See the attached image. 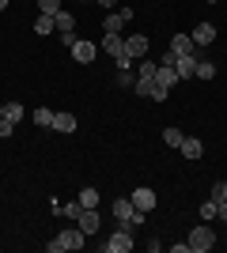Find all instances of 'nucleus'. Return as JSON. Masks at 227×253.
Returning <instances> with one entry per match:
<instances>
[{
    "label": "nucleus",
    "instance_id": "obj_5",
    "mask_svg": "<svg viewBox=\"0 0 227 253\" xmlns=\"http://www.w3.org/2000/svg\"><path fill=\"white\" fill-rule=\"evenodd\" d=\"M155 72H159V61H140V72H136V91L148 95V87L155 84Z\"/></svg>",
    "mask_w": 227,
    "mask_h": 253
},
{
    "label": "nucleus",
    "instance_id": "obj_33",
    "mask_svg": "<svg viewBox=\"0 0 227 253\" xmlns=\"http://www.w3.org/2000/svg\"><path fill=\"white\" fill-rule=\"evenodd\" d=\"M216 219H227V201H220V204H216Z\"/></svg>",
    "mask_w": 227,
    "mask_h": 253
},
{
    "label": "nucleus",
    "instance_id": "obj_14",
    "mask_svg": "<svg viewBox=\"0 0 227 253\" xmlns=\"http://www.w3.org/2000/svg\"><path fill=\"white\" fill-rule=\"evenodd\" d=\"M155 84H159V87H167V91H171V87L178 84V72H174L171 64H159V72H155Z\"/></svg>",
    "mask_w": 227,
    "mask_h": 253
},
{
    "label": "nucleus",
    "instance_id": "obj_9",
    "mask_svg": "<svg viewBox=\"0 0 227 253\" xmlns=\"http://www.w3.org/2000/svg\"><path fill=\"white\" fill-rule=\"evenodd\" d=\"M76 227H80L84 234H95L98 227H102V219H98L95 208H84V211H80V219H76Z\"/></svg>",
    "mask_w": 227,
    "mask_h": 253
},
{
    "label": "nucleus",
    "instance_id": "obj_28",
    "mask_svg": "<svg viewBox=\"0 0 227 253\" xmlns=\"http://www.w3.org/2000/svg\"><path fill=\"white\" fill-rule=\"evenodd\" d=\"M212 201H227V181H216V185H212Z\"/></svg>",
    "mask_w": 227,
    "mask_h": 253
},
{
    "label": "nucleus",
    "instance_id": "obj_32",
    "mask_svg": "<svg viewBox=\"0 0 227 253\" xmlns=\"http://www.w3.org/2000/svg\"><path fill=\"white\" fill-rule=\"evenodd\" d=\"M171 253H189V242H171Z\"/></svg>",
    "mask_w": 227,
    "mask_h": 253
},
{
    "label": "nucleus",
    "instance_id": "obj_10",
    "mask_svg": "<svg viewBox=\"0 0 227 253\" xmlns=\"http://www.w3.org/2000/svg\"><path fill=\"white\" fill-rule=\"evenodd\" d=\"M174 72H178V80H193L197 76V57H178V53H174Z\"/></svg>",
    "mask_w": 227,
    "mask_h": 253
},
{
    "label": "nucleus",
    "instance_id": "obj_23",
    "mask_svg": "<svg viewBox=\"0 0 227 253\" xmlns=\"http://www.w3.org/2000/svg\"><path fill=\"white\" fill-rule=\"evenodd\" d=\"M38 11L42 15H57V11H65V8H61V0H38Z\"/></svg>",
    "mask_w": 227,
    "mask_h": 253
},
{
    "label": "nucleus",
    "instance_id": "obj_15",
    "mask_svg": "<svg viewBox=\"0 0 227 253\" xmlns=\"http://www.w3.org/2000/svg\"><path fill=\"white\" fill-rule=\"evenodd\" d=\"M76 201H80V208H98V201H102V197H98V189H91V185H87V189H80V197H76Z\"/></svg>",
    "mask_w": 227,
    "mask_h": 253
},
{
    "label": "nucleus",
    "instance_id": "obj_3",
    "mask_svg": "<svg viewBox=\"0 0 227 253\" xmlns=\"http://www.w3.org/2000/svg\"><path fill=\"white\" fill-rule=\"evenodd\" d=\"M133 246H136V242H133V231H129V227H121V231L110 234V242H102V253H129Z\"/></svg>",
    "mask_w": 227,
    "mask_h": 253
},
{
    "label": "nucleus",
    "instance_id": "obj_22",
    "mask_svg": "<svg viewBox=\"0 0 227 253\" xmlns=\"http://www.w3.org/2000/svg\"><path fill=\"white\" fill-rule=\"evenodd\" d=\"M212 76H216V64L212 61H197V76L193 80H212Z\"/></svg>",
    "mask_w": 227,
    "mask_h": 253
},
{
    "label": "nucleus",
    "instance_id": "obj_35",
    "mask_svg": "<svg viewBox=\"0 0 227 253\" xmlns=\"http://www.w3.org/2000/svg\"><path fill=\"white\" fill-rule=\"evenodd\" d=\"M4 8H8V0H0V11H4Z\"/></svg>",
    "mask_w": 227,
    "mask_h": 253
},
{
    "label": "nucleus",
    "instance_id": "obj_8",
    "mask_svg": "<svg viewBox=\"0 0 227 253\" xmlns=\"http://www.w3.org/2000/svg\"><path fill=\"white\" fill-rule=\"evenodd\" d=\"M189 38H193L197 49H205V45L216 42V27H212V23H201V27H193V34H189Z\"/></svg>",
    "mask_w": 227,
    "mask_h": 253
},
{
    "label": "nucleus",
    "instance_id": "obj_20",
    "mask_svg": "<svg viewBox=\"0 0 227 253\" xmlns=\"http://www.w3.org/2000/svg\"><path fill=\"white\" fill-rule=\"evenodd\" d=\"M34 125H38V128H53V110L38 106V110H34Z\"/></svg>",
    "mask_w": 227,
    "mask_h": 253
},
{
    "label": "nucleus",
    "instance_id": "obj_4",
    "mask_svg": "<svg viewBox=\"0 0 227 253\" xmlns=\"http://www.w3.org/2000/svg\"><path fill=\"white\" fill-rule=\"evenodd\" d=\"M129 201H133V208H140V211H155V204H159V197H155V189H148V185H140V189H133V193H129Z\"/></svg>",
    "mask_w": 227,
    "mask_h": 253
},
{
    "label": "nucleus",
    "instance_id": "obj_34",
    "mask_svg": "<svg viewBox=\"0 0 227 253\" xmlns=\"http://www.w3.org/2000/svg\"><path fill=\"white\" fill-rule=\"evenodd\" d=\"M95 4H102V8H110V11H114V4H118V0H95Z\"/></svg>",
    "mask_w": 227,
    "mask_h": 253
},
{
    "label": "nucleus",
    "instance_id": "obj_2",
    "mask_svg": "<svg viewBox=\"0 0 227 253\" xmlns=\"http://www.w3.org/2000/svg\"><path fill=\"white\" fill-rule=\"evenodd\" d=\"M185 242H189V250H193V253H208L212 246H216V234H212V227H208V223H201V227H193V231H189V238H185Z\"/></svg>",
    "mask_w": 227,
    "mask_h": 253
},
{
    "label": "nucleus",
    "instance_id": "obj_37",
    "mask_svg": "<svg viewBox=\"0 0 227 253\" xmlns=\"http://www.w3.org/2000/svg\"><path fill=\"white\" fill-rule=\"evenodd\" d=\"M0 117H4V102H0Z\"/></svg>",
    "mask_w": 227,
    "mask_h": 253
},
{
    "label": "nucleus",
    "instance_id": "obj_17",
    "mask_svg": "<svg viewBox=\"0 0 227 253\" xmlns=\"http://www.w3.org/2000/svg\"><path fill=\"white\" fill-rule=\"evenodd\" d=\"M133 211H136V208H133V201H129V197H121V201H114V219H121V223H125V219L133 215Z\"/></svg>",
    "mask_w": 227,
    "mask_h": 253
},
{
    "label": "nucleus",
    "instance_id": "obj_26",
    "mask_svg": "<svg viewBox=\"0 0 227 253\" xmlns=\"http://www.w3.org/2000/svg\"><path fill=\"white\" fill-rule=\"evenodd\" d=\"M118 87H136V76L129 68H118Z\"/></svg>",
    "mask_w": 227,
    "mask_h": 253
},
{
    "label": "nucleus",
    "instance_id": "obj_31",
    "mask_svg": "<svg viewBox=\"0 0 227 253\" xmlns=\"http://www.w3.org/2000/svg\"><path fill=\"white\" fill-rule=\"evenodd\" d=\"M61 45H68V49H72V45H76V31H61Z\"/></svg>",
    "mask_w": 227,
    "mask_h": 253
},
{
    "label": "nucleus",
    "instance_id": "obj_11",
    "mask_svg": "<svg viewBox=\"0 0 227 253\" xmlns=\"http://www.w3.org/2000/svg\"><path fill=\"white\" fill-rule=\"evenodd\" d=\"M125 53H129L133 61H140L144 53H148V38H144V34H129V38H125Z\"/></svg>",
    "mask_w": 227,
    "mask_h": 253
},
{
    "label": "nucleus",
    "instance_id": "obj_6",
    "mask_svg": "<svg viewBox=\"0 0 227 253\" xmlns=\"http://www.w3.org/2000/svg\"><path fill=\"white\" fill-rule=\"evenodd\" d=\"M171 53H178V57H197V45H193V38H189V34L174 31V38H171Z\"/></svg>",
    "mask_w": 227,
    "mask_h": 253
},
{
    "label": "nucleus",
    "instance_id": "obj_19",
    "mask_svg": "<svg viewBox=\"0 0 227 253\" xmlns=\"http://www.w3.org/2000/svg\"><path fill=\"white\" fill-rule=\"evenodd\" d=\"M163 140H167V148H174V151H178L185 136H182V128H174V125H171V128H163Z\"/></svg>",
    "mask_w": 227,
    "mask_h": 253
},
{
    "label": "nucleus",
    "instance_id": "obj_30",
    "mask_svg": "<svg viewBox=\"0 0 227 253\" xmlns=\"http://www.w3.org/2000/svg\"><path fill=\"white\" fill-rule=\"evenodd\" d=\"M80 211H84V208H80V201H76V204H68V208H61L57 215H68V219H80Z\"/></svg>",
    "mask_w": 227,
    "mask_h": 253
},
{
    "label": "nucleus",
    "instance_id": "obj_27",
    "mask_svg": "<svg viewBox=\"0 0 227 253\" xmlns=\"http://www.w3.org/2000/svg\"><path fill=\"white\" fill-rule=\"evenodd\" d=\"M201 219H205V223H208V219H216V201H212V197L201 204Z\"/></svg>",
    "mask_w": 227,
    "mask_h": 253
},
{
    "label": "nucleus",
    "instance_id": "obj_18",
    "mask_svg": "<svg viewBox=\"0 0 227 253\" xmlns=\"http://www.w3.org/2000/svg\"><path fill=\"white\" fill-rule=\"evenodd\" d=\"M53 31H57L53 15H42V11H38V19H34V34H53Z\"/></svg>",
    "mask_w": 227,
    "mask_h": 253
},
{
    "label": "nucleus",
    "instance_id": "obj_7",
    "mask_svg": "<svg viewBox=\"0 0 227 253\" xmlns=\"http://www.w3.org/2000/svg\"><path fill=\"white\" fill-rule=\"evenodd\" d=\"M95 53H98V45H95V42H87V38H76V45H72V61L91 64V61H95Z\"/></svg>",
    "mask_w": 227,
    "mask_h": 253
},
{
    "label": "nucleus",
    "instance_id": "obj_24",
    "mask_svg": "<svg viewBox=\"0 0 227 253\" xmlns=\"http://www.w3.org/2000/svg\"><path fill=\"white\" fill-rule=\"evenodd\" d=\"M167 95H171V91H167V87H159V84L148 87V98H151V102H167Z\"/></svg>",
    "mask_w": 227,
    "mask_h": 253
},
{
    "label": "nucleus",
    "instance_id": "obj_29",
    "mask_svg": "<svg viewBox=\"0 0 227 253\" xmlns=\"http://www.w3.org/2000/svg\"><path fill=\"white\" fill-rule=\"evenodd\" d=\"M11 132H15V121H8V117H0V140H8Z\"/></svg>",
    "mask_w": 227,
    "mask_h": 253
},
{
    "label": "nucleus",
    "instance_id": "obj_36",
    "mask_svg": "<svg viewBox=\"0 0 227 253\" xmlns=\"http://www.w3.org/2000/svg\"><path fill=\"white\" fill-rule=\"evenodd\" d=\"M205 4H220V0H205Z\"/></svg>",
    "mask_w": 227,
    "mask_h": 253
},
{
    "label": "nucleus",
    "instance_id": "obj_16",
    "mask_svg": "<svg viewBox=\"0 0 227 253\" xmlns=\"http://www.w3.org/2000/svg\"><path fill=\"white\" fill-rule=\"evenodd\" d=\"M121 27H125V19H121L118 11H110L106 19H102V34H121Z\"/></svg>",
    "mask_w": 227,
    "mask_h": 253
},
{
    "label": "nucleus",
    "instance_id": "obj_25",
    "mask_svg": "<svg viewBox=\"0 0 227 253\" xmlns=\"http://www.w3.org/2000/svg\"><path fill=\"white\" fill-rule=\"evenodd\" d=\"M4 117H8V121H23V106L19 102H8V106H4Z\"/></svg>",
    "mask_w": 227,
    "mask_h": 253
},
{
    "label": "nucleus",
    "instance_id": "obj_13",
    "mask_svg": "<svg viewBox=\"0 0 227 253\" xmlns=\"http://www.w3.org/2000/svg\"><path fill=\"white\" fill-rule=\"evenodd\" d=\"M178 151H182L185 159H201V155H205V144H201L197 136H185V140H182V148H178Z\"/></svg>",
    "mask_w": 227,
    "mask_h": 253
},
{
    "label": "nucleus",
    "instance_id": "obj_1",
    "mask_svg": "<svg viewBox=\"0 0 227 253\" xmlns=\"http://www.w3.org/2000/svg\"><path fill=\"white\" fill-rule=\"evenodd\" d=\"M84 238H87V234L80 231V227H68V231H61V234H57V238H53V242L45 246V250H49V253H65V250H84Z\"/></svg>",
    "mask_w": 227,
    "mask_h": 253
},
{
    "label": "nucleus",
    "instance_id": "obj_12",
    "mask_svg": "<svg viewBox=\"0 0 227 253\" xmlns=\"http://www.w3.org/2000/svg\"><path fill=\"white\" fill-rule=\"evenodd\" d=\"M76 114H68V110H61V114H53V132H76Z\"/></svg>",
    "mask_w": 227,
    "mask_h": 253
},
{
    "label": "nucleus",
    "instance_id": "obj_21",
    "mask_svg": "<svg viewBox=\"0 0 227 253\" xmlns=\"http://www.w3.org/2000/svg\"><path fill=\"white\" fill-rule=\"evenodd\" d=\"M53 23H57V34H61V31H76V19L68 15V11H57Z\"/></svg>",
    "mask_w": 227,
    "mask_h": 253
}]
</instances>
